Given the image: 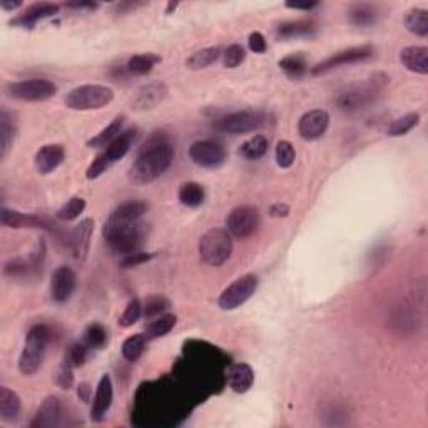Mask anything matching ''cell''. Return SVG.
Instances as JSON below:
<instances>
[{"mask_svg": "<svg viewBox=\"0 0 428 428\" xmlns=\"http://www.w3.org/2000/svg\"><path fill=\"white\" fill-rule=\"evenodd\" d=\"M174 159V147L164 139H151L144 144L136 161L129 169V179L134 184L144 186L152 183L169 169Z\"/></svg>", "mask_w": 428, "mask_h": 428, "instance_id": "cell-1", "label": "cell"}, {"mask_svg": "<svg viewBox=\"0 0 428 428\" xmlns=\"http://www.w3.org/2000/svg\"><path fill=\"white\" fill-rule=\"evenodd\" d=\"M123 125H124V116H118V118L107 125V128H104L99 134H96L94 137L89 139V141H87V146L92 149L106 147L107 144L113 142L114 139L123 133Z\"/></svg>", "mask_w": 428, "mask_h": 428, "instance_id": "cell-30", "label": "cell"}, {"mask_svg": "<svg viewBox=\"0 0 428 428\" xmlns=\"http://www.w3.org/2000/svg\"><path fill=\"white\" fill-rule=\"evenodd\" d=\"M72 368L74 366L71 363H67L64 360L62 365H60V368L57 371V376H55V383L59 385L62 390H71L74 385V375H72Z\"/></svg>", "mask_w": 428, "mask_h": 428, "instance_id": "cell-47", "label": "cell"}, {"mask_svg": "<svg viewBox=\"0 0 428 428\" xmlns=\"http://www.w3.org/2000/svg\"><path fill=\"white\" fill-rule=\"evenodd\" d=\"M226 380L232 392L246 393L254 383V371L248 363H235L227 368Z\"/></svg>", "mask_w": 428, "mask_h": 428, "instance_id": "cell-24", "label": "cell"}, {"mask_svg": "<svg viewBox=\"0 0 428 428\" xmlns=\"http://www.w3.org/2000/svg\"><path fill=\"white\" fill-rule=\"evenodd\" d=\"M400 62L407 71L427 76L428 74V49L423 45H408L400 50Z\"/></svg>", "mask_w": 428, "mask_h": 428, "instance_id": "cell-23", "label": "cell"}, {"mask_svg": "<svg viewBox=\"0 0 428 428\" xmlns=\"http://www.w3.org/2000/svg\"><path fill=\"white\" fill-rule=\"evenodd\" d=\"M199 256L209 266H221L232 254V236L223 227H213L199 240Z\"/></svg>", "mask_w": 428, "mask_h": 428, "instance_id": "cell-5", "label": "cell"}, {"mask_svg": "<svg viewBox=\"0 0 428 428\" xmlns=\"http://www.w3.org/2000/svg\"><path fill=\"white\" fill-rule=\"evenodd\" d=\"M285 6L288 7V9H293V11H313L315 7H318V2H315V0H311V2H308V0H306V2H286Z\"/></svg>", "mask_w": 428, "mask_h": 428, "instance_id": "cell-50", "label": "cell"}, {"mask_svg": "<svg viewBox=\"0 0 428 428\" xmlns=\"http://www.w3.org/2000/svg\"><path fill=\"white\" fill-rule=\"evenodd\" d=\"M84 343L91 348V350H101L107 343V332L101 323H91L84 333Z\"/></svg>", "mask_w": 428, "mask_h": 428, "instance_id": "cell-40", "label": "cell"}, {"mask_svg": "<svg viewBox=\"0 0 428 428\" xmlns=\"http://www.w3.org/2000/svg\"><path fill=\"white\" fill-rule=\"evenodd\" d=\"M387 81V77L380 79V76H375L373 79H370V81L348 86L347 89L338 92L334 104H337L338 109L343 111V113H356V111L365 109L366 106L375 102L376 97L380 96V92L383 89Z\"/></svg>", "mask_w": 428, "mask_h": 428, "instance_id": "cell-2", "label": "cell"}, {"mask_svg": "<svg viewBox=\"0 0 428 428\" xmlns=\"http://www.w3.org/2000/svg\"><path fill=\"white\" fill-rule=\"evenodd\" d=\"M114 400V390H113V380L109 375H102L99 383H97L94 400H92L91 407V418L94 422H101L106 417V413L109 412L111 405Z\"/></svg>", "mask_w": 428, "mask_h": 428, "instance_id": "cell-18", "label": "cell"}, {"mask_svg": "<svg viewBox=\"0 0 428 428\" xmlns=\"http://www.w3.org/2000/svg\"><path fill=\"white\" fill-rule=\"evenodd\" d=\"M167 97V87L164 82H151L147 86H142L136 92L133 99L134 111H151L156 109Z\"/></svg>", "mask_w": 428, "mask_h": 428, "instance_id": "cell-17", "label": "cell"}, {"mask_svg": "<svg viewBox=\"0 0 428 428\" xmlns=\"http://www.w3.org/2000/svg\"><path fill=\"white\" fill-rule=\"evenodd\" d=\"M114 101V91L101 84H84L74 87L66 97V106L72 111H97Z\"/></svg>", "mask_w": 428, "mask_h": 428, "instance_id": "cell-6", "label": "cell"}, {"mask_svg": "<svg viewBox=\"0 0 428 428\" xmlns=\"http://www.w3.org/2000/svg\"><path fill=\"white\" fill-rule=\"evenodd\" d=\"M50 339V330L45 325H34L26 337L24 350L18 358V370L27 376L37 373L44 363Z\"/></svg>", "mask_w": 428, "mask_h": 428, "instance_id": "cell-3", "label": "cell"}, {"mask_svg": "<svg viewBox=\"0 0 428 428\" xmlns=\"http://www.w3.org/2000/svg\"><path fill=\"white\" fill-rule=\"evenodd\" d=\"M378 18V7L371 6V4H353L348 9V21L356 27H370L376 24Z\"/></svg>", "mask_w": 428, "mask_h": 428, "instance_id": "cell-28", "label": "cell"}, {"mask_svg": "<svg viewBox=\"0 0 428 428\" xmlns=\"http://www.w3.org/2000/svg\"><path fill=\"white\" fill-rule=\"evenodd\" d=\"M418 124H420V114H418V113L405 114V116H402V118L395 119L393 123L388 125L387 134L390 137L407 136V134L410 133L412 129H415Z\"/></svg>", "mask_w": 428, "mask_h": 428, "instance_id": "cell-38", "label": "cell"}, {"mask_svg": "<svg viewBox=\"0 0 428 428\" xmlns=\"http://www.w3.org/2000/svg\"><path fill=\"white\" fill-rule=\"evenodd\" d=\"M0 223L2 226L13 227V230H22V227H42L44 221L40 218L32 216V214H26L16 209H7L4 208L0 213Z\"/></svg>", "mask_w": 428, "mask_h": 428, "instance_id": "cell-27", "label": "cell"}, {"mask_svg": "<svg viewBox=\"0 0 428 428\" xmlns=\"http://www.w3.org/2000/svg\"><path fill=\"white\" fill-rule=\"evenodd\" d=\"M227 231L231 236L246 240L253 236L259 226V213L253 206H238L230 213L226 220Z\"/></svg>", "mask_w": 428, "mask_h": 428, "instance_id": "cell-13", "label": "cell"}, {"mask_svg": "<svg viewBox=\"0 0 428 428\" xmlns=\"http://www.w3.org/2000/svg\"><path fill=\"white\" fill-rule=\"evenodd\" d=\"M178 198L181 204L188 208H199L204 203V198H206V193H204V188L199 183H184L179 188Z\"/></svg>", "mask_w": 428, "mask_h": 428, "instance_id": "cell-34", "label": "cell"}, {"mask_svg": "<svg viewBox=\"0 0 428 428\" xmlns=\"http://www.w3.org/2000/svg\"><path fill=\"white\" fill-rule=\"evenodd\" d=\"M66 7L79 9V11H82V9H97V4H94V2H69V4H66Z\"/></svg>", "mask_w": 428, "mask_h": 428, "instance_id": "cell-53", "label": "cell"}, {"mask_svg": "<svg viewBox=\"0 0 428 428\" xmlns=\"http://www.w3.org/2000/svg\"><path fill=\"white\" fill-rule=\"evenodd\" d=\"M330 114L325 109H311L298 120V134L305 141H316L327 133Z\"/></svg>", "mask_w": 428, "mask_h": 428, "instance_id": "cell-14", "label": "cell"}, {"mask_svg": "<svg viewBox=\"0 0 428 428\" xmlns=\"http://www.w3.org/2000/svg\"><path fill=\"white\" fill-rule=\"evenodd\" d=\"M152 253H144V251H136V253L123 256V259H120V266L129 269V268H136L139 264L149 261V259L152 258Z\"/></svg>", "mask_w": 428, "mask_h": 428, "instance_id": "cell-48", "label": "cell"}, {"mask_svg": "<svg viewBox=\"0 0 428 428\" xmlns=\"http://www.w3.org/2000/svg\"><path fill=\"white\" fill-rule=\"evenodd\" d=\"M159 62L161 57L156 54H137L128 60V66L125 67H128V71L133 76H147L156 67V64Z\"/></svg>", "mask_w": 428, "mask_h": 428, "instance_id": "cell-35", "label": "cell"}, {"mask_svg": "<svg viewBox=\"0 0 428 428\" xmlns=\"http://www.w3.org/2000/svg\"><path fill=\"white\" fill-rule=\"evenodd\" d=\"M169 301H167L164 296H151L147 298L146 303L142 306V315L146 316V318H157V316H161L166 310H169Z\"/></svg>", "mask_w": 428, "mask_h": 428, "instance_id": "cell-44", "label": "cell"}, {"mask_svg": "<svg viewBox=\"0 0 428 428\" xmlns=\"http://www.w3.org/2000/svg\"><path fill=\"white\" fill-rule=\"evenodd\" d=\"M66 159V151L60 144H47L35 154V167L40 174H50Z\"/></svg>", "mask_w": 428, "mask_h": 428, "instance_id": "cell-22", "label": "cell"}, {"mask_svg": "<svg viewBox=\"0 0 428 428\" xmlns=\"http://www.w3.org/2000/svg\"><path fill=\"white\" fill-rule=\"evenodd\" d=\"M89 350L91 348L84 343V339L82 342H74L66 351V361L71 363L74 368L82 366L87 360V353H89Z\"/></svg>", "mask_w": 428, "mask_h": 428, "instance_id": "cell-45", "label": "cell"}, {"mask_svg": "<svg viewBox=\"0 0 428 428\" xmlns=\"http://www.w3.org/2000/svg\"><path fill=\"white\" fill-rule=\"evenodd\" d=\"M0 7H2L4 11L12 12V11H16V9L22 7V2L21 0H16V2H13V0H0Z\"/></svg>", "mask_w": 428, "mask_h": 428, "instance_id": "cell-52", "label": "cell"}, {"mask_svg": "<svg viewBox=\"0 0 428 428\" xmlns=\"http://www.w3.org/2000/svg\"><path fill=\"white\" fill-rule=\"evenodd\" d=\"M178 323V318L176 315H161L154 318L152 321H149L146 325V338L147 339H156L161 337H166L167 333L171 332Z\"/></svg>", "mask_w": 428, "mask_h": 428, "instance_id": "cell-37", "label": "cell"}, {"mask_svg": "<svg viewBox=\"0 0 428 428\" xmlns=\"http://www.w3.org/2000/svg\"><path fill=\"white\" fill-rule=\"evenodd\" d=\"M274 157H276V164L280 166L281 169H288V167L295 164L296 151L290 141H280L276 144Z\"/></svg>", "mask_w": 428, "mask_h": 428, "instance_id": "cell-42", "label": "cell"}, {"mask_svg": "<svg viewBox=\"0 0 428 428\" xmlns=\"http://www.w3.org/2000/svg\"><path fill=\"white\" fill-rule=\"evenodd\" d=\"M84 209H86V201H84L82 198L74 196L69 199L64 206L59 208V211L55 216H57L60 221H74L81 216V214L84 213Z\"/></svg>", "mask_w": 428, "mask_h": 428, "instance_id": "cell-41", "label": "cell"}, {"mask_svg": "<svg viewBox=\"0 0 428 428\" xmlns=\"http://www.w3.org/2000/svg\"><path fill=\"white\" fill-rule=\"evenodd\" d=\"M264 123V116L258 111H236L214 123V129L225 134L253 133Z\"/></svg>", "mask_w": 428, "mask_h": 428, "instance_id": "cell-10", "label": "cell"}, {"mask_svg": "<svg viewBox=\"0 0 428 428\" xmlns=\"http://www.w3.org/2000/svg\"><path fill=\"white\" fill-rule=\"evenodd\" d=\"M248 45L254 54H264L268 49L266 39H264V35L261 34V32H251L248 37Z\"/></svg>", "mask_w": 428, "mask_h": 428, "instance_id": "cell-49", "label": "cell"}, {"mask_svg": "<svg viewBox=\"0 0 428 428\" xmlns=\"http://www.w3.org/2000/svg\"><path fill=\"white\" fill-rule=\"evenodd\" d=\"M221 55L223 54L220 47L201 49L193 55H189V59L186 60V67H188L189 71H201V69H206L211 66V64L216 62Z\"/></svg>", "mask_w": 428, "mask_h": 428, "instance_id": "cell-33", "label": "cell"}, {"mask_svg": "<svg viewBox=\"0 0 428 428\" xmlns=\"http://www.w3.org/2000/svg\"><path fill=\"white\" fill-rule=\"evenodd\" d=\"M269 214H271L273 218H286L288 214H290V206H286V204H273L271 208H269Z\"/></svg>", "mask_w": 428, "mask_h": 428, "instance_id": "cell-51", "label": "cell"}, {"mask_svg": "<svg viewBox=\"0 0 428 428\" xmlns=\"http://www.w3.org/2000/svg\"><path fill=\"white\" fill-rule=\"evenodd\" d=\"M280 67L290 79H300L308 71V60L301 52L290 54L280 60Z\"/></svg>", "mask_w": 428, "mask_h": 428, "instance_id": "cell-36", "label": "cell"}, {"mask_svg": "<svg viewBox=\"0 0 428 428\" xmlns=\"http://www.w3.org/2000/svg\"><path fill=\"white\" fill-rule=\"evenodd\" d=\"M89 393H91L89 385L82 383L81 387H79V397H81L84 400V402H89Z\"/></svg>", "mask_w": 428, "mask_h": 428, "instance_id": "cell-54", "label": "cell"}, {"mask_svg": "<svg viewBox=\"0 0 428 428\" xmlns=\"http://www.w3.org/2000/svg\"><path fill=\"white\" fill-rule=\"evenodd\" d=\"M258 290V278L254 274H244L231 283L220 295L218 305L223 311H232L243 306Z\"/></svg>", "mask_w": 428, "mask_h": 428, "instance_id": "cell-9", "label": "cell"}, {"mask_svg": "<svg viewBox=\"0 0 428 428\" xmlns=\"http://www.w3.org/2000/svg\"><path fill=\"white\" fill-rule=\"evenodd\" d=\"M142 316V305L139 300H131L129 301V305L125 306L124 313L120 315L119 318V327L123 328H131L134 325L137 323L139 320H141Z\"/></svg>", "mask_w": 428, "mask_h": 428, "instance_id": "cell-43", "label": "cell"}, {"mask_svg": "<svg viewBox=\"0 0 428 428\" xmlns=\"http://www.w3.org/2000/svg\"><path fill=\"white\" fill-rule=\"evenodd\" d=\"M405 29L418 37L428 35V12L425 9H412L403 17Z\"/></svg>", "mask_w": 428, "mask_h": 428, "instance_id": "cell-31", "label": "cell"}, {"mask_svg": "<svg viewBox=\"0 0 428 428\" xmlns=\"http://www.w3.org/2000/svg\"><path fill=\"white\" fill-rule=\"evenodd\" d=\"M146 342H147L146 334H142V333H137V334H133V337H129L123 343V356L131 363L137 361L139 358L142 356L144 350H146Z\"/></svg>", "mask_w": 428, "mask_h": 428, "instance_id": "cell-39", "label": "cell"}, {"mask_svg": "<svg viewBox=\"0 0 428 428\" xmlns=\"http://www.w3.org/2000/svg\"><path fill=\"white\" fill-rule=\"evenodd\" d=\"M316 24L310 18H301V21H290L283 22L276 27V37L278 39H296V37H306L315 34Z\"/></svg>", "mask_w": 428, "mask_h": 428, "instance_id": "cell-26", "label": "cell"}, {"mask_svg": "<svg viewBox=\"0 0 428 428\" xmlns=\"http://www.w3.org/2000/svg\"><path fill=\"white\" fill-rule=\"evenodd\" d=\"M94 221L91 218H86L79 225L74 227L71 235V253L77 261H86L87 254H89V246L92 232H94Z\"/></svg>", "mask_w": 428, "mask_h": 428, "instance_id": "cell-19", "label": "cell"}, {"mask_svg": "<svg viewBox=\"0 0 428 428\" xmlns=\"http://www.w3.org/2000/svg\"><path fill=\"white\" fill-rule=\"evenodd\" d=\"M60 11V7L57 4H50V2H40V4H34V6L27 7V11H24L21 16L11 21L12 26H18V27H26V29H32L37 22L44 21V18L54 17L57 16Z\"/></svg>", "mask_w": 428, "mask_h": 428, "instance_id": "cell-20", "label": "cell"}, {"mask_svg": "<svg viewBox=\"0 0 428 428\" xmlns=\"http://www.w3.org/2000/svg\"><path fill=\"white\" fill-rule=\"evenodd\" d=\"M373 54V45H356V47L339 50V52L330 55V57L321 60L320 64H316L315 67H311V74H313V76H321V74H327L333 71V69L348 66V64H358L361 62V60L370 59Z\"/></svg>", "mask_w": 428, "mask_h": 428, "instance_id": "cell-11", "label": "cell"}, {"mask_svg": "<svg viewBox=\"0 0 428 428\" xmlns=\"http://www.w3.org/2000/svg\"><path fill=\"white\" fill-rule=\"evenodd\" d=\"M136 139H137L136 129H128V131L120 133L119 136L111 144H107L104 151H102L101 154L91 162V166L87 167L86 171V178L89 181L101 178L109 167H113L116 162L125 157V154L131 151L133 144L136 142Z\"/></svg>", "mask_w": 428, "mask_h": 428, "instance_id": "cell-4", "label": "cell"}, {"mask_svg": "<svg viewBox=\"0 0 428 428\" xmlns=\"http://www.w3.org/2000/svg\"><path fill=\"white\" fill-rule=\"evenodd\" d=\"M76 273L69 266H59L50 278V298L59 305L67 303L76 291Z\"/></svg>", "mask_w": 428, "mask_h": 428, "instance_id": "cell-15", "label": "cell"}, {"mask_svg": "<svg viewBox=\"0 0 428 428\" xmlns=\"http://www.w3.org/2000/svg\"><path fill=\"white\" fill-rule=\"evenodd\" d=\"M144 240H146V226L139 221L137 225H134L133 227H129V230L119 232V235L114 236L113 240L107 241V244H109L111 249L116 251L118 254L128 256L141 249V246L144 244Z\"/></svg>", "mask_w": 428, "mask_h": 428, "instance_id": "cell-16", "label": "cell"}, {"mask_svg": "<svg viewBox=\"0 0 428 428\" xmlns=\"http://www.w3.org/2000/svg\"><path fill=\"white\" fill-rule=\"evenodd\" d=\"M60 418H62V405L57 397H47L42 402L37 410L34 420L30 422L32 428H50L60 425Z\"/></svg>", "mask_w": 428, "mask_h": 428, "instance_id": "cell-21", "label": "cell"}, {"mask_svg": "<svg viewBox=\"0 0 428 428\" xmlns=\"http://www.w3.org/2000/svg\"><path fill=\"white\" fill-rule=\"evenodd\" d=\"M22 412L21 397L9 387L0 388V420L13 423L18 420Z\"/></svg>", "mask_w": 428, "mask_h": 428, "instance_id": "cell-25", "label": "cell"}, {"mask_svg": "<svg viewBox=\"0 0 428 428\" xmlns=\"http://www.w3.org/2000/svg\"><path fill=\"white\" fill-rule=\"evenodd\" d=\"M189 159L196 166L206 167V169H218L225 164L226 149L220 142L211 141V139H203L191 144Z\"/></svg>", "mask_w": 428, "mask_h": 428, "instance_id": "cell-12", "label": "cell"}, {"mask_svg": "<svg viewBox=\"0 0 428 428\" xmlns=\"http://www.w3.org/2000/svg\"><path fill=\"white\" fill-rule=\"evenodd\" d=\"M147 211V204L144 201H125L119 204L118 208L111 213V216L107 218L102 227V236H104L106 243L109 240H113L114 236H118L119 232H123L134 225H137L141 221L142 214Z\"/></svg>", "mask_w": 428, "mask_h": 428, "instance_id": "cell-7", "label": "cell"}, {"mask_svg": "<svg viewBox=\"0 0 428 428\" xmlns=\"http://www.w3.org/2000/svg\"><path fill=\"white\" fill-rule=\"evenodd\" d=\"M16 139V125L6 109L0 113V159H6Z\"/></svg>", "mask_w": 428, "mask_h": 428, "instance_id": "cell-29", "label": "cell"}, {"mask_svg": "<svg viewBox=\"0 0 428 428\" xmlns=\"http://www.w3.org/2000/svg\"><path fill=\"white\" fill-rule=\"evenodd\" d=\"M57 86L49 79H26L7 86V94L12 99L24 102H42L55 96Z\"/></svg>", "mask_w": 428, "mask_h": 428, "instance_id": "cell-8", "label": "cell"}, {"mask_svg": "<svg viewBox=\"0 0 428 428\" xmlns=\"http://www.w3.org/2000/svg\"><path fill=\"white\" fill-rule=\"evenodd\" d=\"M238 152L241 157H244V159L248 161L261 159V157L268 152V139L261 136V134H256V136L249 137L248 141L241 144Z\"/></svg>", "mask_w": 428, "mask_h": 428, "instance_id": "cell-32", "label": "cell"}, {"mask_svg": "<svg viewBox=\"0 0 428 428\" xmlns=\"http://www.w3.org/2000/svg\"><path fill=\"white\" fill-rule=\"evenodd\" d=\"M246 59V50L243 45L240 44H231L225 52H223V64L227 69H236L241 66V62H244Z\"/></svg>", "mask_w": 428, "mask_h": 428, "instance_id": "cell-46", "label": "cell"}]
</instances>
